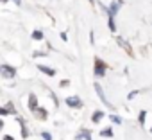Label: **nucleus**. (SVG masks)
Returning <instances> with one entry per match:
<instances>
[{"instance_id":"obj_1","label":"nucleus","mask_w":152,"mask_h":140,"mask_svg":"<svg viewBox=\"0 0 152 140\" xmlns=\"http://www.w3.org/2000/svg\"><path fill=\"white\" fill-rule=\"evenodd\" d=\"M0 74H2L4 77H15V74H16V70L13 68V66H9V65H2L0 66Z\"/></svg>"},{"instance_id":"obj_2","label":"nucleus","mask_w":152,"mask_h":140,"mask_svg":"<svg viewBox=\"0 0 152 140\" xmlns=\"http://www.w3.org/2000/svg\"><path fill=\"white\" fill-rule=\"evenodd\" d=\"M104 74H106V65L97 57V59H95V76H97V77H102Z\"/></svg>"},{"instance_id":"obj_3","label":"nucleus","mask_w":152,"mask_h":140,"mask_svg":"<svg viewBox=\"0 0 152 140\" xmlns=\"http://www.w3.org/2000/svg\"><path fill=\"white\" fill-rule=\"evenodd\" d=\"M95 92L99 94V97H100V101H102V102H104V104H106L107 108H113V106L109 104V101L106 99V95H104V90H102V86H100L99 83H95Z\"/></svg>"},{"instance_id":"obj_4","label":"nucleus","mask_w":152,"mask_h":140,"mask_svg":"<svg viewBox=\"0 0 152 140\" xmlns=\"http://www.w3.org/2000/svg\"><path fill=\"white\" fill-rule=\"evenodd\" d=\"M66 106H70V108H81L83 106V102H81V99L79 97H68L66 99Z\"/></svg>"},{"instance_id":"obj_5","label":"nucleus","mask_w":152,"mask_h":140,"mask_svg":"<svg viewBox=\"0 0 152 140\" xmlns=\"http://www.w3.org/2000/svg\"><path fill=\"white\" fill-rule=\"evenodd\" d=\"M38 70H39V72H43V74H47V76H50V77L56 74V70L50 68V66H47V65H38Z\"/></svg>"},{"instance_id":"obj_6","label":"nucleus","mask_w":152,"mask_h":140,"mask_svg":"<svg viewBox=\"0 0 152 140\" xmlns=\"http://www.w3.org/2000/svg\"><path fill=\"white\" fill-rule=\"evenodd\" d=\"M36 108H38V99L34 94H29V110L36 111Z\"/></svg>"},{"instance_id":"obj_7","label":"nucleus","mask_w":152,"mask_h":140,"mask_svg":"<svg viewBox=\"0 0 152 140\" xmlns=\"http://www.w3.org/2000/svg\"><path fill=\"white\" fill-rule=\"evenodd\" d=\"M118 9H120V2H113V4L109 6V9H107V15H109V16H115V15L118 13Z\"/></svg>"},{"instance_id":"obj_8","label":"nucleus","mask_w":152,"mask_h":140,"mask_svg":"<svg viewBox=\"0 0 152 140\" xmlns=\"http://www.w3.org/2000/svg\"><path fill=\"white\" fill-rule=\"evenodd\" d=\"M18 122L22 124V136H23V138H27V136H29V129H27V122H25L23 119H18Z\"/></svg>"},{"instance_id":"obj_9","label":"nucleus","mask_w":152,"mask_h":140,"mask_svg":"<svg viewBox=\"0 0 152 140\" xmlns=\"http://www.w3.org/2000/svg\"><path fill=\"white\" fill-rule=\"evenodd\" d=\"M102 119H104V111H100V110H99V111H95V113L91 115V120H93L95 124H97V122H100Z\"/></svg>"},{"instance_id":"obj_10","label":"nucleus","mask_w":152,"mask_h":140,"mask_svg":"<svg viewBox=\"0 0 152 140\" xmlns=\"http://www.w3.org/2000/svg\"><path fill=\"white\" fill-rule=\"evenodd\" d=\"M116 41H118V45H120V47H124V49L127 50V54H131V52H132V50H131V47H129V45H127L122 38H116Z\"/></svg>"},{"instance_id":"obj_11","label":"nucleus","mask_w":152,"mask_h":140,"mask_svg":"<svg viewBox=\"0 0 152 140\" xmlns=\"http://www.w3.org/2000/svg\"><path fill=\"white\" fill-rule=\"evenodd\" d=\"M34 113H36V117H38V119H47V111H45L43 108H36V111H34Z\"/></svg>"},{"instance_id":"obj_12","label":"nucleus","mask_w":152,"mask_h":140,"mask_svg":"<svg viewBox=\"0 0 152 140\" xmlns=\"http://www.w3.org/2000/svg\"><path fill=\"white\" fill-rule=\"evenodd\" d=\"M77 138L81 140V138H86V140H91V133L90 131H81L79 135H77Z\"/></svg>"},{"instance_id":"obj_13","label":"nucleus","mask_w":152,"mask_h":140,"mask_svg":"<svg viewBox=\"0 0 152 140\" xmlns=\"http://www.w3.org/2000/svg\"><path fill=\"white\" fill-rule=\"evenodd\" d=\"M32 40H43V32L41 31H34L32 32Z\"/></svg>"},{"instance_id":"obj_14","label":"nucleus","mask_w":152,"mask_h":140,"mask_svg":"<svg viewBox=\"0 0 152 140\" xmlns=\"http://www.w3.org/2000/svg\"><path fill=\"white\" fill-rule=\"evenodd\" d=\"M111 122H115V124H122V117H118V115H111Z\"/></svg>"},{"instance_id":"obj_15","label":"nucleus","mask_w":152,"mask_h":140,"mask_svg":"<svg viewBox=\"0 0 152 140\" xmlns=\"http://www.w3.org/2000/svg\"><path fill=\"white\" fill-rule=\"evenodd\" d=\"M100 135H102V136H113V131H111V129H102Z\"/></svg>"},{"instance_id":"obj_16","label":"nucleus","mask_w":152,"mask_h":140,"mask_svg":"<svg viewBox=\"0 0 152 140\" xmlns=\"http://www.w3.org/2000/svg\"><path fill=\"white\" fill-rule=\"evenodd\" d=\"M109 29L115 31V16H109Z\"/></svg>"},{"instance_id":"obj_17","label":"nucleus","mask_w":152,"mask_h":140,"mask_svg":"<svg viewBox=\"0 0 152 140\" xmlns=\"http://www.w3.org/2000/svg\"><path fill=\"white\" fill-rule=\"evenodd\" d=\"M41 136H43L45 140H52V135H50V133H47V131H43V133H41Z\"/></svg>"},{"instance_id":"obj_18","label":"nucleus","mask_w":152,"mask_h":140,"mask_svg":"<svg viewBox=\"0 0 152 140\" xmlns=\"http://www.w3.org/2000/svg\"><path fill=\"white\" fill-rule=\"evenodd\" d=\"M145 117H147V113H145V111H141V113H140V122H143V120H145Z\"/></svg>"},{"instance_id":"obj_19","label":"nucleus","mask_w":152,"mask_h":140,"mask_svg":"<svg viewBox=\"0 0 152 140\" xmlns=\"http://www.w3.org/2000/svg\"><path fill=\"white\" fill-rule=\"evenodd\" d=\"M32 56H34V57H38V56H47V52H34Z\"/></svg>"},{"instance_id":"obj_20","label":"nucleus","mask_w":152,"mask_h":140,"mask_svg":"<svg viewBox=\"0 0 152 140\" xmlns=\"http://www.w3.org/2000/svg\"><path fill=\"white\" fill-rule=\"evenodd\" d=\"M4 140H15V138H13L11 135H6V136H4Z\"/></svg>"},{"instance_id":"obj_21","label":"nucleus","mask_w":152,"mask_h":140,"mask_svg":"<svg viewBox=\"0 0 152 140\" xmlns=\"http://www.w3.org/2000/svg\"><path fill=\"white\" fill-rule=\"evenodd\" d=\"M2 127H4V120H0V131H2Z\"/></svg>"},{"instance_id":"obj_22","label":"nucleus","mask_w":152,"mask_h":140,"mask_svg":"<svg viewBox=\"0 0 152 140\" xmlns=\"http://www.w3.org/2000/svg\"><path fill=\"white\" fill-rule=\"evenodd\" d=\"M4 2H6V0H4ZM15 2H16V4H20V0H15Z\"/></svg>"},{"instance_id":"obj_23","label":"nucleus","mask_w":152,"mask_h":140,"mask_svg":"<svg viewBox=\"0 0 152 140\" xmlns=\"http://www.w3.org/2000/svg\"><path fill=\"white\" fill-rule=\"evenodd\" d=\"M150 131H152V129H150Z\"/></svg>"}]
</instances>
